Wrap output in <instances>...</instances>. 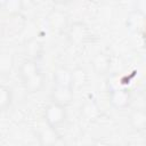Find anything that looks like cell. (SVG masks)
<instances>
[{"instance_id":"cell-1","label":"cell","mask_w":146,"mask_h":146,"mask_svg":"<svg viewBox=\"0 0 146 146\" xmlns=\"http://www.w3.org/2000/svg\"><path fill=\"white\" fill-rule=\"evenodd\" d=\"M18 76L24 88L31 94L39 92L44 86V75L38 62L34 59L29 58L21 64L18 68Z\"/></svg>"},{"instance_id":"cell-2","label":"cell","mask_w":146,"mask_h":146,"mask_svg":"<svg viewBox=\"0 0 146 146\" xmlns=\"http://www.w3.org/2000/svg\"><path fill=\"white\" fill-rule=\"evenodd\" d=\"M43 117H44L47 125L57 129L63 123H65V121L67 119V110L65 106L51 102L44 108Z\"/></svg>"},{"instance_id":"cell-3","label":"cell","mask_w":146,"mask_h":146,"mask_svg":"<svg viewBox=\"0 0 146 146\" xmlns=\"http://www.w3.org/2000/svg\"><path fill=\"white\" fill-rule=\"evenodd\" d=\"M67 39L72 44L81 46L90 39V30L83 22H73L67 27Z\"/></svg>"},{"instance_id":"cell-4","label":"cell","mask_w":146,"mask_h":146,"mask_svg":"<svg viewBox=\"0 0 146 146\" xmlns=\"http://www.w3.org/2000/svg\"><path fill=\"white\" fill-rule=\"evenodd\" d=\"M111 105L116 110H125L132 103V94L128 88H112L108 96Z\"/></svg>"},{"instance_id":"cell-5","label":"cell","mask_w":146,"mask_h":146,"mask_svg":"<svg viewBox=\"0 0 146 146\" xmlns=\"http://www.w3.org/2000/svg\"><path fill=\"white\" fill-rule=\"evenodd\" d=\"M51 102L63 105V106H67L72 103L73 98H74V91L73 88L71 87H62V86H54L51 94Z\"/></svg>"},{"instance_id":"cell-6","label":"cell","mask_w":146,"mask_h":146,"mask_svg":"<svg viewBox=\"0 0 146 146\" xmlns=\"http://www.w3.org/2000/svg\"><path fill=\"white\" fill-rule=\"evenodd\" d=\"M36 138L40 146H56L60 140V135L57 129L46 124L39 130Z\"/></svg>"},{"instance_id":"cell-7","label":"cell","mask_w":146,"mask_h":146,"mask_svg":"<svg viewBox=\"0 0 146 146\" xmlns=\"http://www.w3.org/2000/svg\"><path fill=\"white\" fill-rule=\"evenodd\" d=\"M26 24V18L22 13H16L9 15L6 24H3V31H8L10 34L21 33Z\"/></svg>"},{"instance_id":"cell-8","label":"cell","mask_w":146,"mask_h":146,"mask_svg":"<svg viewBox=\"0 0 146 146\" xmlns=\"http://www.w3.org/2000/svg\"><path fill=\"white\" fill-rule=\"evenodd\" d=\"M91 66L96 74H107L111 68V57L106 52H98L91 59Z\"/></svg>"},{"instance_id":"cell-9","label":"cell","mask_w":146,"mask_h":146,"mask_svg":"<svg viewBox=\"0 0 146 146\" xmlns=\"http://www.w3.org/2000/svg\"><path fill=\"white\" fill-rule=\"evenodd\" d=\"M100 115V108L94 99H87L81 106V116L88 121L94 122Z\"/></svg>"},{"instance_id":"cell-10","label":"cell","mask_w":146,"mask_h":146,"mask_svg":"<svg viewBox=\"0 0 146 146\" xmlns=\"http://www.w3.org/2000/svg\"><path fill=\"white\" fill-rule=\"evenodd\" d=\"M49 26L55 32H60L67 27V15L62 10H52L48 16Z\"/></svg>"},{"instance_id":"cell-11","label":"cell","mask_w":146,"mask_h":146,"mask_svg":"<svg viewBox=\"0 0 146 146\" xmlns=\"http://www.w3.org/2000/svg\"><path fill=\"white\" fill-rule=\"evenodd\" d=\"M127 27L133 32V33H140L144 31V26H145V15L141 11H132L128 18H127Z\"/></svg>"},{"instance_id":"cell-12","label":"cell","mask_w":146,"mask_h":146,"mask_svg":"<svg viewBox=\"0 0 146 146\" xmlns=\"http://www.w3.org/2000/svg\"><path fill=\"white\" fill-rule=\"evenodd\" d=\"M129 123L136 131H144L146 128V112L144 108H136L130 113Z\"/></svg>"},{"instance_id":"cell-13","label":"cell","mask_w":146,"mask_h":146,"mask_svg":"<svg viewBox=\"0 0 146 146\" xmlns=\"http://www.w3.org/2000/svg\"><path fill=\"white\" fill-rule=\"evenodd\" d=\"M54 82L55 86L72 88V71L64 66L58 67L54 72Z\"/></svg>"},{"instance_id":"cell-14","label":"cell","mask_w":146,"mask_h":146,"mask_svg":"<svg viewBox=\"0 0 146 146\" xmlns=\"http://www.w3.org/2000/svg\"><path fill=\"white\" fill-rule=\"evenodd\" d=\"M14 99V94L13 89L8 86L0 84V112L7 110Z\"/></svg>"},{"instance_id":"cell-15","label":"cell","mask_w":146,"mask_h":146,"mask_svg":"<svg viewBox=\"0 0 146 146\" xmlns=\"http://www.w3.org/2000/svg\"><path fill=\"white\" fill-rule=\"evenodd\" d=\"M88 81V74L84 68L82 67H76L72 71V88L73 90L75 88H81L83 87Z\"/></svg>"},{"instance_id":"cell-16","label":"cell","mask_w":146,"mask_h":146,"mask_svg":"<svg viewBox=\"0 0 146 146\" xmlns=\"http://www.w3.org/2000/svg\"><path fill=\"white\" fill-rule=\"evenodd\" d=\"M25 50L31 56L30 59H34L35 60V57L41 56V52H42V43L40 41L35 40V39H32V40H30V41L26 42Z\"/></svg>"},{"instance_id":"cell-17","label":"cell","mask_w":146,"mask_h":146,"mask_svg":"<svg viewBox=\"0 0 146 146\" xmlns=\"http://www.w3.org/2000/svg\"><path fill=\"white\" fill-rule=\"evenodd\" d=\"M2 8L9 13V15L11 14H16V13H21V9L23 8V2L19 0H9V1H5L2 3Z\"/></svg>"},{"instance_id":"cell-18","label":"cell","mask_w":146,"mask_h":146,"mask_svg":"<svg viewBox=\"0 0 146 146\" xmlns=\"http://www.w3.org/2000/svg\"><path fill=\"white\" fill-rule=\"evenodd\" d=\"M13 65V57L9 54H0V71L8 72Z\"/></svg>"},{"instance_id":"cell-19","label":"cell","mask_w":146,"mask_h":146,"mask_svg":"<svg viewBox=\"0 0 146 146\" xmlns=\"http://www.w3.org/2000/svg\"><path fill=\"white\" fill-rule=\"evenodd\" d=\"M90 146H112L110 143H107V141H105V140H100V139H98V140H95Z\"/></svg>"},{"instance_id":"cell-20","label":"cell","mask_w":146,"mask_h":146,"mask_svg":"<svg viewBox=\"0 0 146 146\" xmlns=\"http://www.w3.org/2000/svg\"><path fill=\"white\" fill-rule=\"evenodd\" d=\"M128 146H145L143 143H137V141H133V143H130Z\"/></svg>"},{"instance_id":"cell-21","label":"cell","mask_w":146,"mask_h":146,"mask_svg":"<svg viewBox=\"0 0 146 146\" xmlns=\"http://www.w3.org/2000/svg\"><path fill=\"white\" fill-rule=\"evenodd\" d=\"M2 32H3V25H0V38H1Z\"/></svg>"},{"instance_id":"cell-22","label":"cell","mask_w":146,"mask_h":146,"mask_svg":"<svg viewBox=\"0 0 146 146\" xmlns=\"http://www.w3.org/2000/svg\"><path fill=\"white\" fill-rule=\"evenodd\" d=\"M2 145V136H1V133H0V146Z\"/></svg>"}]
</instances>
